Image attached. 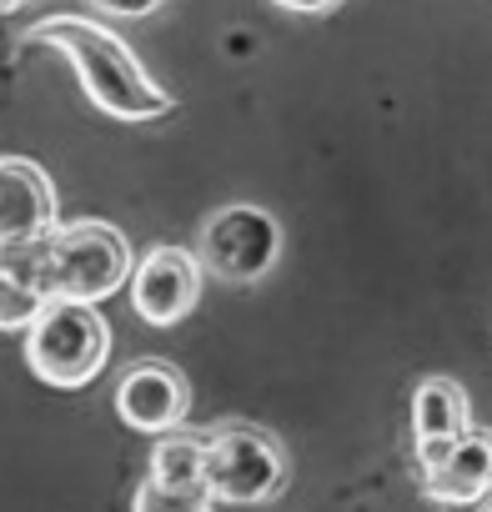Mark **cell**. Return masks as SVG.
Instances as JSON below:
<instances>
[{
    "mask_svg": "<svg viewBox=\"0 0 492 512\" xmlns=\"http://www.w3.org/2000/svg\"><path fill=\"white\" fill-rule=\"evenodd\" d=\"M26 46H51L61 51L76 76H81V91L96 111L116 116V121H161L171 116V91L131 56V46L106 31L101 21H86V16H46L41 26L26 31Z\"/></svg>",
    "mask_w": 492,
    "mask_h": 512,
    "instance_id": "obj_1",
    "label": "cell"
},
{
    "mask_svg": "<svg viewBox=\"0 0 492 512\" xmlns=\"http://www.w3.org/2000/svg\"><path fill=\"white\" fill-rule=\"evenodd\" d=\"M106 357H111V327L91 302L51 297L41 317L26 327V367L46 387L61 392L91 387L106 372Z\"/></svg>",
    "mask_w": 492,
    "mask_h": 512,
    "instance_id": "obj_2",
    "label": "cell"
},
{
    "mask_svg": "<svg viewBox=\"0 0 492 512\" xmlns=\"http://www.w3.org/2000/svg\"><path fill=\"white\" fill-rule=\"evenodd\" d=\"M136 272L131 241L111 221H66L46 236V277L51 297L66 302H106Z\"/></svg>",
    "mask_w": 492,
    "mask_h": 512,
    "instance_id": "obj_3",
    "label": "cell"
},
{
    "mask_svg": "<svg viewBox=\"0 0 492 512\" xmlns=\"http://www.w3.org/2000/svg\"><path fill=\"white\" fill-rule=\"evenodd\" d=\"M287 487V452L267 427L221 422L206 432V492L226 507H262Z\"/></svg>",
    "mask_w": 492,
    "mask_h": 512,
    "instance_id": "obj_4",
    "label": "cell"
},
{
    "mask_svg": "<svg viewBox=\"0 0 492 512\" xmlns=\"http://www.w3.org/2000/svg\"><path fill=\"white\" fill-rule=\"evenodd\" d=\"M196 256H201V267L216 282L252 287V282H262L277 267V256H282V221L267 206H252V201L216 206L201 221Z\"/></svg>",
    "mask_w": 492,
    "mask_h": 512,
    "instance_id": "obj_5",
    "label": "cell"
},
{
    "mask_svg": "<svg viewBox=\"0 0 492 512\" xmlns=\"http://www.w3.org/2000/svg\"><path fill=\"white\" fill-rule=\"evenodd\" d=\"M201 256L186 246H151L131 272V307L146 327H176L201 302Z\"/></svg>",
    "mask_w": 492,
    "mask_h": 512,
    "instance_id": "obj_6",
    "label": "cell"
},
{
    "mask_svg": "<svg viewBox=\"0 0 492 512\" xmlns=\"http://www.w3.org/2000/svg\"><path fill=\"white\" fill-rule=\"evenodd\" d=\"M186 407H191V387L171 362L146 357V362L126 367V377L116 382V417L131 432L161 437V432L186 422Z\"/></svg>",
    "mask_w": 492,
    "mask_h": 512,
    "instance_id": "obj_7",
    "label": "cell"
},
{
    "mask_svg": "<svg viewBox=\"0 0 492 512\" xmlns=\"http://www.w3.org/2000/svg\"><path fill=\"white\" fill-rule=\"evenodd\" d=\"M417 462H422V492L442 507H477L492 497V432L487 427H467L457 442Z\"/></svg>",
    "mask_w": 492,
    "mask_h": 512,
    "instance_id": "obj_8",
    "label": "cell"
},
{
    "mask_svg": "<svg viewBox=\"0 0 492 512\" xmlns=\"http://www.w3.org/2000/svg\"><path fill=\"white\" fill-rule=\"evenodd\" d=\"M56 186L31 156H0V246H31L56 231Z\"/></svg>",
    "mask_w": 492,
    "mask_h": 512,
    "instance_id": "obj_9",
    "label": "cell"
},
{
    "mask_svg": "<svg viewBox=\"0 0 492 512\" xmlns=\"http://www.w3.org/2000/svg\"><path fill=\"white\" fill-rule=\"evenodd\" d=\"M51 302L46 241L0 246V332H26Z\"/></svg>",
    "mask_w": 492,
    "mask_h": 512,
    "instance_id": "obj_10",
    "label": "cell"
},
{
    "mask_svg": "<svg viewBox=\"0 0 492 512\" xmlns=\"http://www.w3.org/2000/svg\"><path fill=\"white\" fill-rule=\"evenodd\" d=\"M472 427V407H467V392L452 382V377H427L417 392H412V437H417V457L457 442L462 432Z\"/></svg>",
    "mask_w": 492,
    "mask_h": 512,
    "instance_id": "obj_11",
    "label": "cell"
},
{
    "mask_svg": "<svg viewBox=\"0 0 492 512\" xmlns=\"http://www.w3.org/2000/svg\"><path fill=\"white\" fill-rule=\"evenodd\" d=\"M151 482L161 487H206V437L191 432H161L151 447Z\"/></svg>",
    "mask_w": 492,
    "mask_h": 512,
    "instance_id": "obj_12",
    "label": "cell"
},
{
    "mask_svg": "<svg viewBox=\"0 0 492 512\" xmlns=\"http://www.w3.org/2000/svg\"><path fill=\"white\" fill-rule=\"evenodd\" d=\"M216 497L206 487H161V482H141L131 497V512H211Z\"/></svg>",
    "mask_w": 492,
    "mask_h": 512,
    "instance_id": "obj_13",
    "label": "cell"
},
{
    "mask_svg": "<svg viewBox=\"0 0 492 512\" xmlns=\"http://www.w3.org/2000/svg\"><path fill=\"white\" fill-rule=\"evenodd\" d=\"M91 6L106 21H146V16H156L166 6V0H91Z\"/></svg>",
    "mask_w": 492,
    "mask_h": 512,
    "instance_id": "obj_14",
    "label": "cell"
},
{
    "mask_svg": "<svg viewBox=\"0 0 492 512\" xmlns=\"http://www.w3.org/2000/svg\"><path fill=\"white\" fill-rule=\"evenodd\" d=\"M277 11H287V16H327V11H337L342 0H272Z\"/></svg>",
    "mask_w": 492,
    "mask_h": 512,
    "instance_id": "obj_15",
    "label": "cell"
},
{
    "mask_svg": "<svg viewBox=\"0 0 492 512\" xmlns=\"http://www.w3.org/2000/svg\"><path fill=\"white\" fill-rule=\"evenodd\" d=\"M11 6H21V0H0V11H11Z\"/></svg>",
    "mask_w": 492,
    "mask_h": 512,
    "instance_id": "obj_16",
    "label": "cell"
},
{
    "mask_svg": "<svg viewBox=\"0 0 492 512\" xmlns=\"http://www.w3.org/2000/svg\"><path fill=\"white\" fill-rule=\"evenodd\" d=\"M477 512H492V497H487V502H477Z\"/></svg>",
    "mask_w": 492,
    "mask_h": 512,
    "instance_id": "obj_17",
    "label": "cell"
}]
</instances>
